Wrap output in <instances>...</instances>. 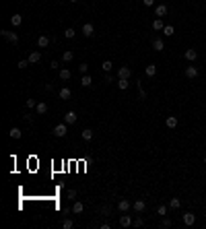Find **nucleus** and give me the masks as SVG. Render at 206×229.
Wrapping results in <instances>:
<instances>
[{
  "label": "nucleus",
  "instance_id": "obj_1",
  "mask_svg": "<svg viewBox=\"0 0 206 229\" xmlns=\"http://www.w3.org/2000/svg\"><path fill=\"white\" fill-rule=\"evenodd\" d=\"M66 132H68V124H66V122H62V124H56V126H54V136H58V139L66 136Z\"/></svg>",
  "mask_w": 206,
  "mask_h": 229
},
{
  "label": "nucleus",
  "instance_id": "obj_2",
  "mask_svg": "<svg viewBox=\"0 0 206 229\" xmlns=\"http://www.w3.org/2000/svg\"><path fill=\"white\" fill-rule=\"evenodd\" d=\"M81 33L85 35V37H93V35H95V25H93V23H85L82 29H81Z\"/></svg>",
  "mask_w": 206,
  "mask_h": 229
},
{
  "label": "nucleus",
  "instance_id": "obj_3",
  "mask_svg": "<svg viewBox=\"0 0 206 229\" xmlns=\"http://www.w3.org/2000/svg\"><path fill=\"white\" fill-rule=\"evenodd\" d=\"M132 76V70L128 66H120L117 68V78H130Z\"/></svg>",
  "mask_w": 206,
  "mask_h": 229
},
{
  "label": "nucleus",
  "instance_id": "obj_4",
  "mask_svg": "<svg viewBox=\"0 0 206 229\" xmlns=\"http://www.w3.org/2000/svg\"><path fill=\"white\" fill-rule=\"evenodd\" d=\"M120 225H122V227H132V225H134V219H132L130 215L124 213V215L120 217Z\"/></svg>",
  "mask_w": 206,
  "mask_h": 229
},
{
  "label": "nucleus",
  "instance_id": "obj_5",
  "mask_svg": "<svg viewBox=\"0 0 206 229\" xmlns=\"http://www.w3.org/2000/svg\"><path fill=\"white\" fill-rule=\"evenodd\" d=\"M167 10H169L167 4H157V6H155V14H157V19H163L165 14H167Z\"/></svg>",
  "mask_w": 206,
  "mask_h": 229
},
{
  "label": "nucleus",
  "instance_id": "obj_6",
  "mask_svg": "<svg viewBox=\"0 0 206 229\" xmlns=\"http://www.w3.org/2000/svg\"><path fill=\"white\" fill-rule=\"evenodd\" d=\"M2 33V37H6L10 43H19V35L17 33H13V31H0Z\"/></svg>",
  "mask_w": 206,
  "mask_h": 229
},
{
  "label": "nucleus",
  "instance_id": "obj_7",
  "mask_svg": "<svg viewBox=\"0 0 206 229\" xmlns=\"http://www.w3.org/2000/svg\"><path fill=\"white\" fill-rule=\"evenodd\" d=\"M76 118H78V116H76V111H72V110L64 114V122H66L68 126H70V124H74V122H76Z\"/></svg>",
  "mask_w": 206,
  "mask_h": 229
},
{
  "label": "nucleus",
  "instance_id": "obj_8",
  "mask_svg": "<svg viewBox=\"0 0 206 229\" xmlns=\"http://www.w3.org/2000/svg\"><path fill=\"white\" fill-rule=\"evenodd\" d=\"M130 208H132V204L126 200V198H122V200L117 202V211H120V213H128Z\"/></svg>",
  "mask_w": 206,
  "mask_h": 229
},
{
  "label": "nucleus",
  "instance_id": "obj_9",
  "mask_svg": "<svg viewBox=\"0 0 206 229\" xmlns=\"http://www.w3.org/2000/svg\"><path fill=\"white\" fill-rule=\"evenodd\" d=\"M153 50H155V52H163L165 50V42L161 37H155V39H153Z\"/></svg>",
  "mask_w": 206,
  "mask_h": 229
},
{
  "label": "nucleus",
  "instance_id": "obj_10",
  "mask_svg": "<svg viewBox=\"0 0 206 229\" xmlns=\"http://www.w3.org/2000/svg\"><path fill=\"white\" fill-rule=\"evenodd\" d=\"M194 223H196V215H194V213H184V225L192 227Z\"/></svg>",
  "mask_w": 206,
  "mask_h": 229
},
{
  "label": "nucleus",
  "instance_id": "obj_11",
  "mask_svg": "<svg viewBox=\"0 0 206 229\" xmlns=\"http://www.w3.org/2000/svg\"><path fill=\"white\" fill-rule=\"evenodd\" d=\"M50 42H52V39H50L48 35H39V37H37V48H48Z\"/></svg>",
  "mask_w": 206,
  "mask_h": 229
},
{
  "label": "nucleus",
  "instance_id": "obj_12",
  "mask_svg": "<svg viewBox=\"0 0 206 229\" xmlns=\"http://www.w3.org/2000/svg\"><path fill=\"white\" fill-rule=\"evenodd\" d=\"M165 126L167 128H177V116H167V120H165Z\"/></svg>",
  "mask_w": 206,
  "mask_h": 229
},
{
  "label": "nucleus",
  "instance_id": "obj_13",
  "mask_svg": "<svg viewBox=\"0 0 206 229\" xmlns=\"http://www.w3.org/2000/svg\"><path fill=\"white\" fill-rule=\"evenodd\" d=\"M27 60H29V62H31V64H37V62H39V60H41V52H39V50H35V52H31V54H29V58H27Z\"/></svg>",
  "mask_w": 206,
  "mask_h": 229
},
{
  "label": "nucleus",
  "instance_id": "obj_14",
  "mask_svg": "<svg viewBox=\"0 0 206 229\" xmlns=\"http://www.w3.org/2000/svg\"><path fill=\"white\" fill-rule=\"evenodd\" d=\"M132 208H134V213H144V208H146V204H144V200H136L134 204H132Z\"/></svg>",
  "mask_w": 206,
  "mask_h": 229
},
{
  "label": "nucleus",
  "instance_id": "obj_15",
  "mask_svg": "<svg viewBox=\"0 0 206 229\" xmlns=\"http://www.w3.org/2000/svg\"><path fill=\"white\" fill-rule=\"evenodd\" d=\"M58 95H60V99H64V101H66V99H70V95H72V91H70L68 87H62V89L58 91Z\"/></svg>",
  "mask_w": 206,
  "mask_h": 229
},
{
  "label": "nucleus",
  "instance_id": "obj_16",
  "mask_svg": "<svg viewBox=\"0 0 206 229\" xmlns=\"http://www.w3.org/2000/svg\"><path fill=\"white\" fill-rule=\"evenodd\" d=\"M185 60H190V62H194V60H196V58H198V52H196V50H185Z\"/></svg>",
  "mask_w": 206,
  "mask_h": 229
},
{
  "label": "nucleus",
  "instance_id": "obj_17",
  "mask_svg": "<svg viewBox=\"0 0 206 229\" xmlns=\"http://www.w3.org/2000/svg\"><path fill=\"white\" fill-rule=\"evenodd\" d=\"M185 76H188V78H196V76H198V68H196V66H188V68H185Z\"/></svg>",
  "mask_w": 206,
  "mask_h": 229
},
{
  "label": "nucleus",
  "instance_id": "obj_18",
  "mask_svg": "<svg viewBox=\"0 0 206 229\" xmlns=\"http://www.w3.org/2000/svg\"><path fill=\"white\" fill-rule=\"evenodd\" d=\"M35 111H37V114H46V111H48V103H46V101H39V103L35 105Z\"/></svg>",
  "mask_w": 206,
  "mask_h": 229
},
{
  "label": "nucleus",
  "instance_id": "obj_19",
  "mask_svg": "<svg viewBox=\"0 0 206 229\" xmlns=\"http://www.w3.org/2000/svg\"><path fill=\"white\" fill-rule=\"evenodd\" d=\"M144 74H146V76H155V74H157V66H155V64H149V66L144 68Z\"/></svg>",
  "mask_w": 206,
  "mask_h": 229
},
{
  "label": "nucleus",
  "instance_id": "obj_20",
  "mask_svg": "<svg viewBox=\"0 0 206 229\" xmlns=\"http://www.w3.org/2000/svg\"><path fill=\"white\" fill-rule=\"evenodd\" d=\"M82 211H85V204H82V202H74V204H72V213H74V215H81Z\"/></svg>",
  "mask_w": 206,
  "mask_h": 229
},
{
  "label": "nucleus",
  "instance_id": "obj_21",
  "mask_svg": "<svg viewBox=\"0 0 206 229\" xmlns=\"http://www.w3.org/2000/svg\"><path fill=\"white\" fill-rule=\"evenodd\" d=\"M10 23H13V27H21L23 17H21V14H13V17H10Z\"/></svg>",
  "mask_w": 206,
  "mask_h": 229
},
{
  "label": "nucleus",
  "instance_id": "obj_22",
  "mask_svg": "<svg viewBox=\"0 0 206 229\" xmlns=\"http://www.w3.org/2000/svg\"><path fill=\"white\" fill-rule=\"evenodd\" d=\"M81 85L82 87H91V85H93V78H91L89 74H82L81 76Z\"/></svg>",
  "mask_w": 206,
  "mask_h": 229
},
{
  "label": "nucleus",
  "instance_id": "obj_23",
  "mask_svg": "<svg viewBox=\"0 0 206 229\" xmlns=\"http://www.w3.org/2000/svg\"><path fill=\"white\" fill-rule=\"evenodd\" d=\"M153 29H155V31H161V29H165L163 19H155V21H153Z\"/></svg>",
  "mask_w": 206,
  "mask_h": 229
},
{
  "label": "nucleus",
  "instance_id": "obj_24",
  "mask_svg": "<svg viewBox=\"0 0 206 229\" xmlns=\"http://www.w3.org/2000/svg\"><path fill=\"white\" fill-rule=\"evenodd\" d=\"M58 74H60V78H62V81H68L70 76H72L68 68H60V72H58Z\"/></svg>",
  "mask_w": 206,
  "mask_h": 229
},
{
  "label": "nucleus",
  "instance_id": "obj_25",
  "mask_svg": "<svg viewBox=\"0 0 206 229\" xmlns=\"http://www.w3.org/2000/svg\"><path fill=\"white\" fill-rule=\"evenodd\" d=\"M72 58H74V54H72L70 50H66V52L62 54V62H72Z\"/></svg>",
  "mask_w": 206,
  "mask_h": 229
},
{
  "label": "nucleus",
  "instance_id": "obj_26",
  "mask_svg": "<svg viewBox=\"0 0 206 229\" xmlns=\"http://www.w3.org/2000/svg\"><path fill=\"white\" fill-rule=\"evenodd\" d=\"M8 134H10V139H21V136H23V132H21L19 128H10Z\"/></svg>",
  "mask_w": 206,
  "mask_h": 229
},
{
  "label": "nucleus",
  "instance_id": "obj_27",
  "mask_svg": "<svg viewBox=\"0 0 206 229\" xmlns=\"http://www.w3.org/2000/svg\"><path fill=\"white\" fill-rule=\"evenodd\" d=\"M74 227V221H72V219H64V221H62V229H72Z\"/></svg>",
  "mask_w": 206,
  "mask_h": 229
},
{
  "label": "nucleus",
  "instance_id": "obj_28",
  "mask_svg": "<svg viewBox=\"0 0 206 229\" xmlns=\"http://www.w3.org/2000/svg\"><path fill=\"white\" fill-rule=\"evenodd\" d=\"M181 207V200H179V198H171V200H169V208H179Z\"/></svg>",
  "mask_w": 206,
  "mask_h": 229
},
{
  "label": "nucleus",
  "instance_id": "obj_29",
  "mask_svg": "<svg viewBox=\"0 0 206 229\" xmlns=\"http://www.w3.org/2000/svg\"><path fill=\"white\" fill-rule=\"evenodd\" d=\"M82 139L91 140V139H93V130H91V128H85V130H82Z\"/></svg>",
  "mask_w": 206,
  "mask_h": 229
},
{
  "label": "nucleus",
  "instance_id": "obj_30",
  "mask_svg": "<svg viewBox=\"0 0 206 229\" xmlns=\"http://www.w3.org/2000/svg\"><path fill=\"white\" fill-rule=\"evenodd\" d=\"M74 35H76V31H74V29H72V27H68V29H66V31H64V37H66V39H72Z\"/></svg>",
  "mask_w": 206,
  "mask_h": 229
},
{
  "label": "nucleus",
  "instance_id": "obj_31",
  "mask_svg": "<svg viewBox=\"0 0 206 229\" xmlns=\"http://www.w3.org/2000/svg\"><path fill=\"white\" fill-rule=\"evenodd\" d=\"M117 87H120V89H128V78H117Z\"/></svg>",
  "mask_w": 206,
  "mask_h": 229
},
{
  "label": "nucleus",
  "instance_id": "obj_32",
  "mask_svg": "<svg viewBox=\"0 0 206 229\" xmlns=\"http://www.w3.org/2000/svg\"><path fill=\"white\" fill-rule=\"evenodd\" d=\"M157 215H161V217L167 215V207H165V204H159L157 207Z\"/></svg>",
  "mask_w": 206,
  "mask_h": 229
},
{
  "label": "nucleus",
  "instance_id": "obj_33",
  "mask_svg": "<svg viewBox=\"0 0 206 229\" xmlns=\"http://www.w3.org/2000/svg\"><path fill=\"white\" fill-rule=\"evenodd\" d=\"M111 66H113V64H111V60H105V62L101 64V68L105 70V72H109V70H111Z\"/></svg>",
  "mask_w": 206,
  "mask_h": 229
},
{
  "label": "nucleus",
  "instance_id": "obj_34",
  "mask_svg": "<svg viewBox=\"0 0 206 229\" xmlns=\"http://www.w3.org/2000/svg\"><path fill=\"white\" fill-rule=\"evenodd\" d=\"M163 33H165V35H167V37H171V35H173V27H171V25H165V29H163Z\"/></svg>",
  "mask_w": 206,
  "mask_h": 229
},
{
  "label": "nucleus",
  "instance_id": "obj_35",
  "mask_svg": "<svg viewBox=\"0 0 206 229\" xmlns=\"http://www.w3.org/2000/svg\"><path fill=\"white\" fill-rule=\"evenodd\" d=\"M29 64H31V62H29V60H19V64H17V66H19L21 70H25V68H27V66H29Z\"/></svg>",
  "mask_w": 206,
  "mask_h": 229
},
{
  "label": "nucleus",
  "instance_id": "obj_36",
  "mask_svg": "<svg viewBox=\"0 0 206 229\" xmlns=\"http://www.w3.org/2000/svg\"><path fill=\"white\" fill-rule=\"evenodd\" d=\"M144 225V219L142 217H136V219H134V227H142Z\"/></svg>",
  "mask_w": 206,
  "mask_h": 229
},
{
  "label": "nucleus",
  "instance_id": "obj_37",
  "mask_svg": "<svg viewBox=\"0 0 206 229\" xmlns=\"http://www.w3.org/2000/svg\"><path fill=\"white\" fill-rule=\"evenodd\" d=\"M78 70H81L82 74H87V72H89V64H85V62H82L81 66H78Z\"/></svg>",
  "mask_w": 206,
  "mask_h": 229
},
{
  "label": "nucleus",
  "instance_id": "obj_38",
  "mask_svg": "<svg viewBox=\"0 0 206 229\" xmlns=\"http://www.w3.org/2000/svg\"><path fill=\"white\" fill-rule=\"evenodd\" d=\"M161 227H163V229H169V227H171V221H169V219H163V221H161Z\"/></svg>",
  "mask_w": 206,
  "mask_h": 229
},
{
  "label": "nucleus",
  "instance_id": "obj_39",
  "mask_svg": "<svg viewBox=\"0 0 206 229\" xmlns=\"http://www.w3.org/2000/svg\"><path fill=\"white\" fill-rule=\"evenodd\" d=\"M25 105L31 110V107H35V105H37V101H35V99H27V101H25Z\"/></svg>",
  "mask_w": 206,
  "mask_h": 229
},
{
  "label": "nucleus",
  "instance_id": "obj_40",
  "mask_svg": "<svg viewBox=\"0 0 206 229\" xmlns=\"http://www.w3.org/2000/svg\"><path fill=\"white\" fill-rule=\"evenodd\" d=\"M66 196H68L70 200H74V198H76V190H68V192H66Z\"/></svg>",
  "mask_w": 206,
  "mask_h": 229
},
{
  "label": "nucleus",
  "instance_id": "obj_41",
  "mask_svg": "<svg viewBox=\"0 0 206 229\" xmlns=\"http://www.w3.org/2000/svg\"><path fill=\"white\" fill-rule=\"evenodd\" d=\"M109 211H111L109 207H101V215H109Z\"/></svg>",
  "mask_w": 206,
  "mask_h": 229
},
{
  "label": "nucleus",
  "instance_id": "obj_42",
  "mask_svg": "<svg viewBox=\"0 0 206 229\" xmlns=\"http://www.w3.org/2000/svg\"><path fill=\"white\" fill-rule=\"evenodd\" d=\"M50 68H54V70H58V68H60V64H58V62H56V60H54V62L50 64Z\"/></svg>",
  "mask_w": 206,
  "mask_h": 229
},
{
  "label": "nucleus",
  "instance_id": "obj_43",
  "mask_svg": "<svg viewBox=\"0 0 206 229\" xmlns=\"http://www.w3.org/2000/svg\"><path fill=\"white\" fill-rule=\"evenodd\" d=\"M144 2V6H153V4H155V0H142Z\"/></svg>",
  "mask_w": 206,
  "mask_h": 229
},
{
  "label": "nucleus",
  "instance_id": "obj_44",
  "mask_svg": "<svg viewBox=\"0 0 206 229\" xmlns=\"http://www.w3.org/2000/svg\"><path fill=\"white\" fill-rule=\"evenodd\" d=\"M70 2H78V0H70Z\"/></svg>",
  "mask_w": 206,
  "mask_h": 229
},
{
  "label": "nucleus",
  "instance_id": "obj_45",
  "mask_svg": "<svg viewBox=\"0 0 206 229\" xmlns=\"http://www.w3.org/2000/svg\"><path fill=\"white\" fill-rule=\"evenodd\" d=\"M204 163H206V155H204Z\"/></svg>",
  "mask_w": 206,
  "mask_h": 229
}]
</instances>
